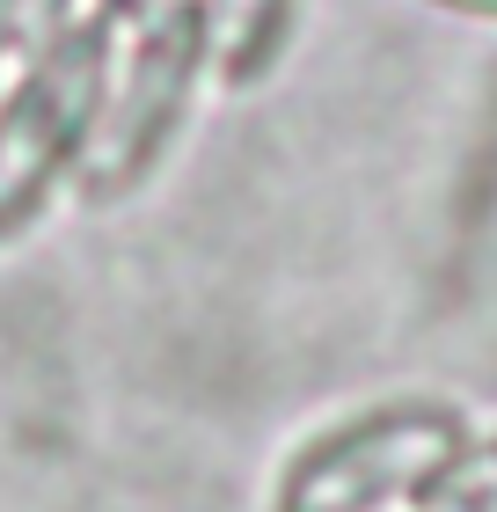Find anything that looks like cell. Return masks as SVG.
<instances>
[{
    "label": "cell",
    "mask_w": 497,
    "mask_h": 512,
    "mask_svg": "<svg viewBox=\"0 0 497 512\" xmlns=\"http://www.w3.org/2000/svg\"><path fill=\"white\" fill-rule=\"evenodd\" d=\"M468 432L476 425L439 395H388L344 410L278 461L264 512H424Z\"/></svg>",
    "instance_id": "cell-1"
},
{
    "label": "cell",
    "mask_w": 497,
    "mask_h": 512,
    "mask_svg": "<svg viewBox=\"0 0 497 512\" xmlns=\"http://www.w3.org/2000/svg\"><path fill=\"white\" fill-rule=\"evenodd\" d=\"M424 512H497V425L468 432L461 461L439 476V491H432Z\"/></svg>",
    "instance_id": "cell-2"
},
{
    "label": "cell",
    "mask_w": 497,
    "mask_h": 512,
    "mask_svg": "<svg viewBox=\"0 0 497 512\" xmlns=\"http://www.w3.org/2000/svg\"><path fill=\"white\" fill-rule=\"evenodd\" d=\"M439 8H468V15H497V0H439Z\"/></svg>",
    "instance_id": "cell-3"
}]
</instances>
